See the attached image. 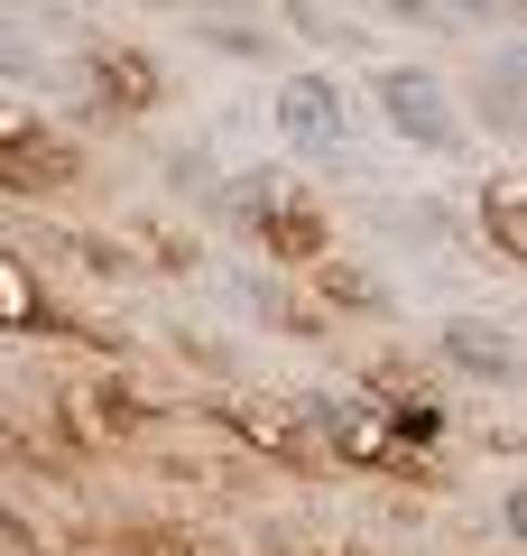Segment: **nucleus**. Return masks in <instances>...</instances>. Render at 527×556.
<instances>
[{"label": "nucleus", "mask_w": 527, "mask_h": 556, "mask_svg": "<svg viewBox=\"0 0 527 556\" xmlns=\"http://www.w3.org/2000/svg\"><path fill=\"white\" fill-rule=\"evenodd\" d=\"M75 139L47 130L38 112H0V186L10 195H56V186H75Z\"/></svg>", "instance_id": "f257e3e1"}, {"label": "nucleus", "mask_w": 527, "mask_h": 556, "mask_svg": "<svg viewBox=\"0 0 527 556\" xmlns=\"http://www.w3.org/2000/svg\"><path fill=\"white\" fill-rule=\"evenodd\" d=\"M380 112H389V130H398V139H416V149H453L445 84H435L426 65H389V75H380Z\"/></svg>", "instance_id": "f03ea898"}, {"label": "nucleus", "mask_w": 527, "mask_h": 556, "mask_svg": "<svg viewBox=\"0 0 527 556\" xmlns=\"http://www.w3.org/2000/svg\"><path fill=\"white\" fill-rule=\"evenodd\" d=\"M250 232L269 241L287 269H314V260H324V214H314L306 195H287V186H269V177L250 186Z\"/></svg>", "instance_id": "7ed1b4c3"}, {"label": "nucleus", "mask_w": 527, "mask_h": 556, "mask_svg": "<svg viewBox=\"0 0 527 556\" xmlns=\"http://www.w3.org/2000/svg\"><path fill=\"white\" fill-rule=\"evenodd\" d=\"M278 130H287L296 149H333V139H343V93H333L324 75H287L278 84Z\"/></svg>", "instance_id": "20e7f679"}, {"label": "nucleus", "mask_w": 527, "mask_h": 556, "mask_svg": "<svg viewBox=\"0 0 527 556\" xmlns=\"http://www.w3.org/2000/svg\"><path fill=\"white\" fill-rule=\"evenodd\" d=\"M83 84H93L112 112H149L157 102V65L139 56V47H93V56H83Z\"/></svg>", "instance_id": "39448f33"}, {"label": "nucleus", "mask_w": 527, "mask_h": 556, "mask_svg": "<svg viewBox=\"0 0 527 556\" xmlns=\"http://www.w3.org/2000/svg\"><path fill=\"white\" fill-rule=\"evenodd\" d=\"M222 417H232V427H241L250 445H269V455H287V464H306V455H314V427H306V417L287 408V399H232Z\"/></svg>", "instance_id": "423d86ee"}, {"label": "nucleus", "mask_w": 527, "mask_h": 556, "mask_svg": "<svg viewBox=\"0 0 527 556\" xmlns=\"http://www.w3.org/2000/svg\"><path fill=\"white\" fill-rule=\"evenodd\" d=\"M333 445H343L351 464H398V473H426V464L398 445V427H389V417H371V408H333Z\"/></svg>", "instance_id": "0eeeda50"}, {"label": "nucleus", "mask_w": 527, "mask_h": 556, "mask_svg": "<svg viewBox=\"0 0 527 556\" xmlns=\"http://www.w3.org/2000/svg\"><path fill=\"white\" fill-rule=\"evenodd\" d=\"M0 325H20V334H56V306L38 298L28 260H10V251H0Z\"/></svg>", "instance_id": "6e6552de"}, {"label": "nucleus", "mask_w": 527, "mask_h": 556, "mask_svg": "<svg viewBox=\"0 0 527 556\" xmlns=\"http://www.w3.org/2000/svg\"><path fill=\"white\" fill-rule=\"evenodd\" d=\"M481 232L500 260H527V186H481Z\"/></svg>", "instance_id": "1a4fd4ad"}, {"label": "nucleus", "mask_w": 527, "mask_h": 556, "mask_svg": "<svg viewBox=\"0 0 527 556\" xmlns=\"http://www.w3.org/2000/svg\"><path fill=\"white\" fill-rule=\"evenodd\" d=\"M75 408H93V427L102 437H139V427H149V408H139L130 390H120V380H102L93 399H75Z\"/></svg>", "instance_id": "9d476101"}, {"label": "nucleus", "mask_w": 527, "mask_h": 556, "mask_svg": "<svg viewBox=\"0 0 527 556\" xmlns=\"http://www.w3.org/2000/svg\"><path fill=\"white\" fill-rule=\"evenodd\" d=\"M453 362H472L481 380H509V353H500V334H490V325H453Z\"/></svg>", "instance_id": "9b49d317"}, {"label": "nucleus", "mask_w": 527, "mask_h": 556, "mask_svg": "<svg viewBox=\"0 0 527 556\" xmlns=\"http://www.w3.org/2000/svg\"><path fill=\"white\" fill-rule=\"evenodd\" d=\"M314 278H324V298H343V306H380V288H371V278H361V269H343V260H314Z\"/></svg>", "instance_id": "f8f14e48"}, {"label": "nucleus", "mask_w": 527, "mask_h": 556, "mask_svg": "<svg viewBox=\"0 0 527 556\" xmlns=\"http://www.w3.org/2000/svg\"><path fill=\"white\" fill-rule=\"evenodd\" d=\"M0 556H47V538H38V529H28V519H20V510H0Z\"/></svg>", "instance_id": "ddd939ff"}, {"label": "nucleus", "mask_w": 527, "mask_h": 556, "mask_svg": "<svg viewBox=\"0 0 527 556\" xmlns=\"http://www.w3.org/2000/svg\"><path fill=\"white\" fill-rule=\"evenodd\" d=\"M139 556H195L185 538H139Z\"/></svg>", "instance_id": "4468645a"}, {"label": "nucleus", "mask_w": 527, "mask_h": 556, "mask_svg": "<svg viewBox=\"0 0 527 556\" xmlns=\"http://www.w3.org/2000/svg\"><path fill=\"white\" fill-rule=\"evenodd\" d=\"M509 529H518V538H527V492H509Z\"/></svg>", "instance_id": "2eb2a0df"}, {"label": "nucleus", "mask_w": 527, "mask_h": 556, "mask_svg": "<svg viewBox=\"0 0 527 556\" xmlns=\"http://www.w3.org/2000/svg\"><path fill=\"white\" fill-rule=\"evenodd\" d=\"M398 10H435V0H398Z\"/></svg>", "instance_id": "dca6fc26"}]
</instances>
